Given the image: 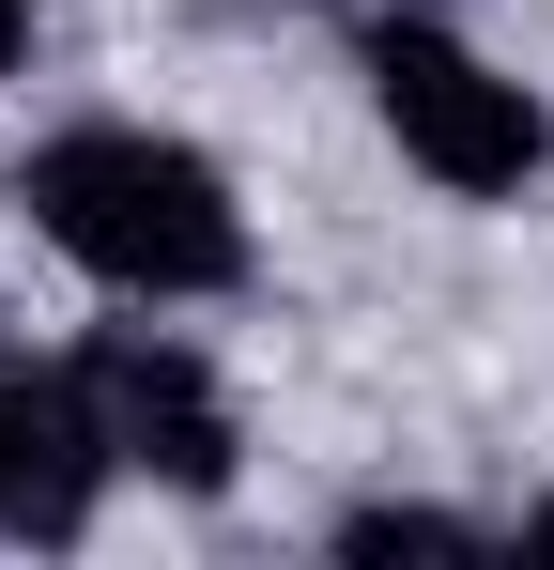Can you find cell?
I'll return each instance as SVG.
<instances>
[{
  "label": "cell",
  "instance_id": "obj_7",
  "mask_svg": "<svg viewBox=\"0 0 554 570\" xmlns=\"http://www.w3.org/2000/svg\"><path fill=\"white\" fill-rule=\"evenodd\" d=\"M508 556H554V509H524V524H508Z\"/></svg>",
  "mask_w": 554,
  "mask_h": 570
},
{
  "label": "cell",
  "instance_id": "obj_4",
  "mask_svg": "<svg viewBox=\"0 0 554 570\" xmlns=\"http://www.w3.org/2000/svg\"><path fill=\"white\" fill-rule=\"evenodd\" d=\"M108 478L123 463H108V432L78 401V355H0V540H31V556L92 540Z\"/></svg>",
  "mask_w": 554,
  "mask_h": 570
},
{
  "label": "cell",
  "instance_id": "obj_2",
  "mask_svg": "<svg viewBox=\"0 0 554 570\" xmlns=\"http://www.w3.org/2000/svg\"><path fill=\"white\" fill-rule=\"evenodd\" d=\"M369 108H385V139H400V170H432L447 200H524L554 170V108L493 62V47H462L432 0H385L355 47Z\"/></svg>",
  "mask_w": 554,
  "mask_h": 570
},
{
  "label": "cell",
  "instance_id": "obj_3",
  "mask_svg": "<svg viewBox=\"0 0 554 570\" xmlns=\"http://www.w3.org/2000/svg\"><path fill=\"white\" fill-rule=\"evenodd\" d=\"M78 401H92V432H108V463L155 478V493H231V463H247L231 385L200 371L170 324H108V340H78Z\"/></svg>",
  "mask_w": 554,
  "mask_h": 570
},
{
  "label": "cell",
  "instance_id": "obj_8",
  "mask_svg": "<svg viewBox=\"0 0 554 570\" xmlns=\"http://www.w3.org/2000/svg\"><path fill=\"white\" fill-rule=\"evenodd\" d=\"M355 16H385V0H355Z\"/></svg>",
  "mask_w": 554,
  "mask_h": 570
},
{
  "label": "cell",
  "instance_id": "obj_6",
  "mask_svg": "<svg viewBox=\"0 0 554 570\" xmlns=\"http://www.w3.org/2000/svg\"><path fill=\"white\" fill-rule=\"evenodd\" d=\"M16 62H31V0H0V78H16Z\"/></svg>",
  "mask_w": 554,
  "mask_h": 570
},
{
  "label": "cell",
  "instance_id": "obj_5",
  "mask_svg": "<svg viewBox=\"0 0 554 570\" xmlns=\"http://www.w3.org/2000/svg\"><path fill=\"white\" fill-rule=\"evenodd\" d=\"M339 556H508V524H477V509H416V493H369V509H339Z\"/></svg>",
  "mask_w": 554,
  "mask_h": 570
},
{
  "label": "cell",
  "instance_id": "obj_1",
  "mask_svg": "<svg viewBox=\"0 0 554 570\" xmlns=\"http://www.w3.org/2000/svg\"><path fill=\"white\" fill-rule=\"evenodd\" d=\"M16 216H31L92 293H123V308L247 293V200H231V170H216L200 139H170V124H123V108L47 124V139L16 155Z\"/></svg>",
  "mask_w": 554,
  "mask_h": 570
}]
</instances>
